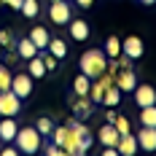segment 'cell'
<instances>
[{"instance_id":"1","label":"cell","mask_w":156,"mask_h":156,"mask_svg":"<svg viewBox=\"0 0 156 156\" xmlns=\"http://www.w3.org/2000/svg\"><path fill=\"white\" fill-rule=\"evenodd\" d=\"M46 137H51V143H57L62 148V154L67 156H83L92 148V132L86 129V124H81L76 116L67 121L65 126H54Z\"/></svg>"},{"instance_id":"2","label":"cell","mask_w":156,"mask_h":156,"mask_svg":"<svg viewBox=\"0 0 156 156\" xmlns=\"http://www.w3.org/2000/svg\"><path fill=\"white\" fill-rule=\"evenodd\" d=\"M78 70L86 73L89 78H100L105 70H108V57L102 48H86L78 59Z\"/></svg>"},{"instance_id":"3","label":"cell","mask_w":156,"mask_h":156,"mask_svg":"<svg viewBox=\"0 0 156 156\" xmlns=\"http://www.w3.org/2000/svg\"><path fill=\"white\" fill-rule=\"evenodd\" d=\"M14 145L19 154H38L41 145H43V135L35 126H19L16 137H14Z\"/></svg>"},{"instance_id":"4","label":"cell","mask_w":156,"mask_h":156,"mask_svg":"<svg viewBox=\"0 0 156 156\" xmlns=\"http://www.w3.org/2000/svg\"><path fill=\"white\" fill-rule=\"evenodd\" d=\"M48 19H51V24L65 27V24L73 19V5H70L67 0H51V5H48Z\"/></svg>"},{"instance_id":"5","label":"cell","mask_w":156,"mask_h":156,"mask_svg":"<svg viewBox=\"0 0 156 156\" xmlns=\"http://www.w3.org/2000/svg\"><path fill=\"white\" fill-rule=\"evenodd\" d=\"M32 89H35V78L30 73H16V76H11V92L19 100H27L32 94Z\"/></svg>"},{"instance_id":"6","label":"cell","mask_w":156,"mask_h":156,"mask_svg":"<svg viewBox=\"0 0 156 156\" xmlns=\"http://www.w3.org/2000/svg\"><path fill=\"white\" fill-rule=\"evenodd\" d=\"M22 102L24 100H19L11 89H5V92H0V116H19L22 113Z\"/></svg>"},{"instance_id":"7","label":"cell","mask_w":156,"mask_h":156,"mask_svg":"<svg viewBox=\"0 0 156 156\" xmlns=\"http://www.w3.org/2000/svg\"><path fill=\"white\" fill-rule=\"evenodd\" d=\"M121 54H126L132 62L140 59L143 54H145V43H143V38H140V35H126L124 41H121Z\"/></svg>"},{"instance_id":"8","label":"cell","mask_w":156,"mask_h":156,"mask_svg":"<svg viewBox=\"0 0 156 156\" xmlns=\"http://www.w3.org/2000/svg\"><path fill=\"white\" fill-rule=\"evenodd\" d=\"M132 97H135V105H137V108L156 105V89L151 83H137V86L132 89Z\"/></svg>"},{"instance_id":"9","label":"cell","mask_w":156,"mask_h":156,"mask_svg":"<svg viewBox=\"0 0 156 156\" xmlns=\"http://www.w3.org/2000/svg\"><path fill=\"white\" fill-rule=\"evenodd\" d=\"M65 27H67L70 38H73L76 43H86V41H89V35H92V30H89V22H86V19H70Z\"/></svg>"},{"instance_id":"10","label":"cell","mask_w":156,"mask_h":156,"mask_svg":"<svg viewBox=\"0 0 156 156\" xmlns=\"http://www.w3.org/2000/svg\"><path fill=\"white\" fill-rule=\"evenodd\" d=\"M113 81H116V86L121 89V92H132L135 86H137V73H135V67H119L116 70V76H113Z\"/></svg>"},{"instance_id":"11","label":"cell","mask_w":156,"mask_h":156,"mask_svg":"<svg viewBox=\"0 0 156 156\" xmlns=\"http://www.w3.org/2000/svg\"><path fill=\"white\" fill-rule=\"evenodd\" d=\"M70 110H73V116H76L78 121H83V119L92 116L94 102L89 100V97H78V94H73V100H70Z\"/></svg>"},{"instance_id":"12","label":"cell","mask_w":156,"mask_h":156,"mask_svg":"<svg viewBox=\"0 0 156 156\" xmlns=\"http://www.w3.org/2000/svg\"><path fill=\"white\" fill-rule=\"evenodd\" d=\"M135 140H137V148L143 151H156V126H140Z\"/></svg>"},{"instance_id":"13","label":"cell","mask_w":156,"mask_h":156,"mask_svg":"<svg viewBox=\"0 0 156 156\" xmlns=\"http://www.w3.org/2000/svg\"><path fill=\"white\" fill-rule=\"evenodd\" d=\"M16 129H19V124L14 116H0V143H14Z\"/></svg>"},{"instance_id":"14","label":"cell","mask_w":156,"mask_h":156,"mask_svg":"<svg viewBox=\"0 0 156 156\" xmlns=\"http://www.w3.org/2000/svg\"><path fill=\"white\" fill-rule=\"evenodd\" d=\"M27 73H30L35 81H43V78L48 76V70H46V65H43V57H41V51H38L32 59H27Z\"/></svg>"},{"instance_id":"15","label":"cell","mask_w":156,"mask_h":156,"mask_svg":"<svg viewBox=\"0 0 156 156\" xmlns=\"http://www.w3.org/2000/svg\"><path fill=\"white\" fill-rule=\"evenodd\" d=\"M97 137H100V145H116L121 135H119V129H116V126L110 124V121H105V124L100 126V132H97Z\"/></svg>"},{"instance_id":"16","label":"cell","mask_w":156,"mask_h":156,"mask_svg":"<svg viewBox=\"0 0 156 156\" xmlns=\"http://www.w3.org/2000/svg\"><path fill=\"white\" fill-rule=\"evenodd\" d=\"M121 97H124V92H121L116 83H110L108 89H105V94H102V100H100V105H105V108H116V105H121Z\"/></svg>"},{"instance_id":"17","label":"cell","mask_w":156,"mask_h":156,"mask_svg":"<svg viewBox=\"0 0 156 156\" xmlns=\"http://www.w3.org/2000/svg\"><path fill=\"white\" fill-rule=\"evenodd\" d=\"M46 51L51 54V57H57L59 62H62V59H67V54H70V48H67V43H65L62 38H48Z\"/></svg>"},{"instance_id":"18","label":"cell","mask_w":156,"mask_h":156,"mask_svg":"<svg viewBox=\"0 0 156 156\" xmlns=\"http://www.w3.org/2000/svg\"><path fill=\"white\" fill-rule=\"evenodd\" d=\"M89 86H92V78L78 70L76 78H73V94H78V97H89Z\"/></svg>"},{"instance_id":"19","label":"cell","mask_w":156,"mask_h":156,"mask_svg":"<svg viewBox=\"0 0 156 156\" xmlns=\"http://www.w3.org/2000/svg\"><path fill=\"white\" fill-rule=\"evenodd\" d=\"M116 148H119V154H121V156H132L135 151H137V140H135V135H132V132L121 135L119 143H116Z\"/></svg>"},{"instance_id":"20","label":"cell","mask_w":156,"mask_h":156,"mask_svg":"<svg viewBox=\"0 0 156 156\" xmlns=\"http://www.w3.org/2000/svg\"><path fill=\"white\" fill-rule=\"evenodd\" d=\"M27 38H30L32 43H35V48H38V51H43V48L48 46V38H51V35H48L46 27H32Z\"/></svg>"},{"instance_id":"21","label":"cell","mask_w":156,"mask_h":156,"mask_svg":"<svg viewBox=\"0 0 156 156\" xmlns=\"http://www.w3.org/2000/svg\"><path fill=\"white\" fill-rule=\"evenodd\" d=\"M105 57L108 59H116V57H121V38L119 35H108V41H105Z\"/></svg>"},{"instance_id":"22","label":"cell","mask_w":156,"mask_h":156,"mask_svg":"<svg viewBox=\"0 0 156 156\" xmlns=\"http://www.w3.org/2000/svg\"><path fill=\"white\" fill-rule=\"evenodd\" d=\"M16 54H19L22 59H32V57L38 54V48H35V43H32L30 38H22V41L16 43Z\"/></svg>"},{"instance_id":"23","label":"cell","mask_w":156,"mask_h":156,"mask_svg":"<svg viewBox=\"0 0 156 156\" xmlns=\"http://www.w3.org/2000/svg\"><path fill=\"white\" fill-rule=\"evenodd\" d=\"M140 126H156V105L140 108Z\"/></svg>"},{"instance_id":"24","label":"cell","mask_w":156,"mask_h":156,"mask_svg":"<svg viewBox=\"0 0 156 156\" xmlns=\"http://www.w3.org/2000/svg\"><path fill=\"white\" fill-rule=\"evenodd\" d=\"M19 11L27 16V19H35V16L41 14V3L38 0H22V8Z\"/></svg>"},{"instance_id":"25","label":"cell","mask_w":156,"mask_h":156,"mask_svg":"<svg viewBox=\"0 0 156 156\" xmlns=\"http://www.w3.org/2000/svg\"><path fill=\"white\" fill-rule=\"evenodd\" d=\"M5 89H11V70H8V65L0 62V92H5Z\"/></svg>"},{"instance_id":"26","label":"cell","mask_w":156,"mask_h":156,"mask_svg":"<svg viewBox=\"0 0 156 156\" xmlns=\"http://www.w3.org/2000/svg\"><path fill=\"white\" fill-rule=\"evenodd\" d=\"M110 124L119 129V135H126V132H132V129H129V119H126V116H119V113H116V119H113Z\"/></svg>"},{"instance_id":"27","label":"cell","mask_w":156,"mask_h":156,"mask_svg":"<svg viewBox=\"0 0 156 156\" xmlns=\"http://www.w3.org/2000/svg\"><path fill=\"white\" fill-rule=\"evenodd\" d=\"M35 129H38V132H41V135H43V137H46L48 132H51V129H54V121H51V119H46V116H43V119H38V121H35Z\"/></svg>"},{"instance_id":"28","label":"cell","mask_w":156,"mask_h":156,"mask_svg":"<svg viewBox=\"0 0 156 156\" xmlns=\"http://www.w3.org/2000/svg\"><path fill=\"white\" fill-rule=\"evenodd\" d=\"M41 151H46L48 156H62V148H59L57 143H43V145H41Z\"/></svg>"},{"instance_id":"29","label":"cell","mask_w":156,"mask_h":156,"mask_svg":"<svg viewBox=\"0 0 156 156\" xmlns=\"http://www.w3.org/2000/svg\"><path fill=\"white\" fill-rule=\"evenodd\" d=\"M0 46H3V48H14V38H11V32H8V30L0 32Z\"/></svg>"},{"instance_id":"30","label":"cell","mask_w":156,"mask_h":156,"mask_svg":"<svg viewBox=\"0 0 156 156\" xmlns=\"http://www.w3.org/2000/svg\"><path fill=\"white\" fill-rule=\"evenodd\" d=\"M0 154H3V156H16L19 151H16V145H14V143H5V145L0 148Z\"/></svg>"},{"instance_id":"31","label":"cell","mask_w":156,"mask_h":156,"mask_svg":"<svg viewBox=\"0 0 156 156\" xmlns=\"http://www.w3.org/2000/svg\"><path fill=\"white\" fill-rule=\"evenodd\" d=\"M3 5H8V8L19 11V8H22V0H3Z\"/></svg>"},{"instance_id":"32","label":"cell","mask_w":156,"mask_h":156,"mask_svg":"<svg viewBox=\"0 0 156 156\" xmlns=\"http://www.w3.org/2000/svg\"><path fill=\"white\" fill-rule=\"evenodd\" d=\"M76 5H78V8H92L94 0H76Z\"/></svg>"},{"instance_id":"33","label":"cell","mask_w":156,"mask_h":156,"mask_svg":"<svg viewBox=\"0 0 156 156\" xmlns=\"http://www.w3.org/2000/svg\"><path fill=\"white\" fill-rule=\"evenodd\" d=\"M113 119H116V110L108 108V113H105V121H113Z\"/></svg>"},{"instance_id":"34","label":"cell","mask_w":156,"mask_h":156,"mask_svg":"<svg viewBox=\"0 0 156 156\" xmlns=\"http://www.w3.org/2000/svg\"><path fill=\"white\" fill-rule=\"evenodd\" d=\"M143 5H156V0H140Z\"/></svg>"}]
</instances>
